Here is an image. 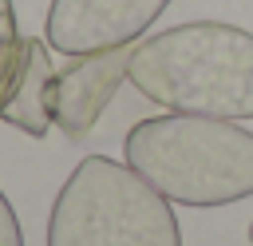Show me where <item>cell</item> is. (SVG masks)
Masks as SVG:
<instances>
[{"instance_id":"1","label":"cell","mask_w":253,"mask_h":246,"mask_svg":"<svg viewBox=\"0 0 253 246\" xmlns=\"http://www.w3.org/2000/svg\"><path fill=\"white\" fill-rule=\"evenodd\" d=\"M126 79L158 107L210 119H253V32L194 20L134 44Z\"/></svg>"},{"instance_id":"8","label":"cell","mask_w":253,"mask_h":246,"mask_svg":"<svg viewBox=\"0 0 253 246\" xmlns=\"http://www.w3.org/2000/svg\"><path fill=\"white\" fill-rule=\"evenodd\" d=\"M0 246H24V230H20L16 210L4 198V190H0Z\"/></svg>"},{"instance_id":"4","label":"cell","mask_w":253,"mask_h":246,"mask_svg":"<svg viewBox=\"0 0 253 246\" xmlns=\"http://www.w3.org/2000/svg\"><path fill=\"white\" fill-rule=\"evenodd\" d=\"M170 0H51L43 40L63 56H91L138 44Z\"/></svg>"},{"instance_id":"2","label":"cell","mask_w":253,"mask_h":246,"mask_svg":"<svg viewBox=\"0 0 253 246\" xmlns=\"http://www.w3.org/2000/svg\"><path fill=\"white\" fill-rule=\"evenodd\" d=\"M126 167L182 206H225L253 194V131L210 115H154L126 131Z\"/></svg>"},{"instance_id":"3","label":"cell","mask_w":253,"mask_h":246,"mask_svg":"<svg viewBox=\"0 0 253 246\" xmlns=\"http://www.w3.org/2000/svg\"><path fill=\"white\" fill-rule=\"evenodd\" d=\"M47 246H182V230L170 198L138 171L87 155L51 202Z\"/></svg>"},{"instance_id":"7","label":"cell","mask_w":253,"mask_h":246,"mask_svg":"<svg viewBox=\"0 0 253 246\" xmlns=\"http://www.w3.org/2000/svg\"><path fill=\"white\" fill-rule=\"evenodd\" d=\"M20 24H16V12H12V0H0V95H4V83L16 67V56H20Z\"/></svg>"},{"instance_id":"6","label":"cell","mask_w":253,"mask_h":246,"mask_svg":"<svg viewBox=\"0 0 253 246\" xmlns=\"http://www.w3.org/2000/svg\"><path fill=\"white\" fill-rule=\"evenodd\" d=\"M0 119L32 139H43L55 123V63L47 56V40L20 44L16 67L0 95Z\"/></svg>"},{"instance_id":"5","label":"cell","mask_w":253,"mask_h":246,"mask_svg":"<svg viewBox=\"0 0 253 246\" xmlns=\"http://www.w3.org/2000/svg\"><path fill=\"white\" fill-rule=\"evenodd\" d=\"M130 56H134V44L91 52V56H71V63L55 71V127L67 139L91 135V127L103 119L107 103L123 87L130 71Z\"/></svg>"}]
</instances>
